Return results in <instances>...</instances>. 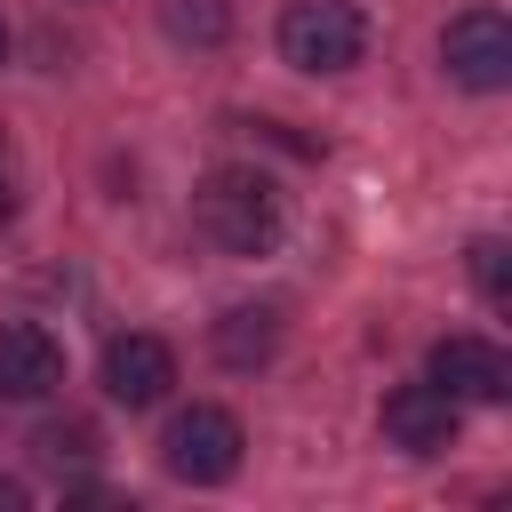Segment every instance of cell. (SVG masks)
Masks as SVG:
<instances>
[{
  "instance_id": "cell-14",
  "label": "cell",
  "mask_w": 512,
  "mask_h": 512,
  "mask_svg": "<svg viewBox=\"0 0 512 512\" xmlns=\"http://www.w3.org/2000/svg\"><path fill=\"white\" fill-rule=\"evenodd\" d=\"M8 224H16V184L0 176V232H8Z\"/></svg>"
},
{
  "instance_id": "cell-2",
  "label": "cell",
  "mask_w": 512,
  "mask_h": 512,
  "mask_svg": "<svg viewBox=\"0 0 512 512\" xmlns=\"http://www.w3.org/2000/svg\"><path fill=\"white\" fill-rule=\"evenodd\" d=\"M272 40H280V56H288L296 72L328 80V72H352V64L368 56V16H360L352 0H288Z\"/></svg>"
},
{
  "instance_id": "cell-12",
  "label": "cell",
  "mask_w": 512,
  "mask_h": 512,
  "mask_svg": "<svg viewBox=\"0 0 512 512\" xmlns=\"http://www.w3.org/2000/svg\"><path fill=\"white\" fill-rule=\"evenodd\" d=\"M472 280H480V296H488V304H512V248H504L496 232H480V240H472Z\"/></svg>"
},
{
  "instance_id": "cell-1",
  "label": "cell",
  "mask_w": 512,
  "mask_h": 512,
  "mask_svg": "<svg viewBox=\"0 0 512 512\" xmlns=\"http://www.w3.org/2000/svg\"><path fill=\"white\" fill-rule=\"evenodd\" d=\"M192 224H200L224 256H264V248L280 240L288 208H280V184H272L264 168H208L200 192H192Z\"/></svg>"
},
{
  "instance_id": "cell-7",
  "label": "cell",
  "mask_w": 512,
  "mask_h": 512,
  "mask_svg": "<svg viewBox=\"0 0 512 512\" xmlns=\"http://www.w3.org/2000/svg\"><path fill=\"white\" fill-rule=\"evenodd\" d=\"M168 384H176V352H168L160 336L128 328V336L104 344V392H112L120 408H160Z\"/></svg>"
},
{
  "instance_id": "cell-5",
  "label": "cell",
  "mask_w": 512,
  "mask_h": 512,
  "mask_svg": "<svg viewBox=\"0 0 512 512\" xmlns=\"http://www.w3.org/2000/svg\"><path fill=\"white\" fill-rule=\"evenodd\" d=\"M424 376L464 408V400H504L512 392V360H504V344H488V336H440L432 344V360H424Z\"/></svg>"
},
{
  "instance_id": "cell-11",
  "label": "cell",
  "mask_w": 512,
  "mask_h": 512,
  "mask_svg": "<svg viewBox=\"0 0 512 512\" xmlns=\"http://www.w3.org/2000/svg\"><path fill=\"white\" fill-rule=\"evenodd\" d=\"M160 24H168V40H184V48H216V40L232 32L224 0H168V8H160Z\"/></svg>"
},
{
  "instance_id": "cell-3",
  "label": "cell",
  "mask_w": 512,
  "mask_h": 512,
  "mask_svg": "<svg viewBox=\"0 0 512 512\" xmlns=\"http://www.w3.org/2000/svg\"><path fill=\"white\" fill-rule=\"evenodd\" d=\"M240 448H248V432H240V416L216 408V400L176 408L168 432H160V464H168V480H184V488L232 480V472H240Z\"/></svg>"
},
{
  "instance_id": "cell-6",
  "label": "cell",
  "mask_w": 512,
  "mask_h": 512,
  "mask_svg": "<svg viewBox=\"0 0 512 512\" xmlns=\"http://www.w3.org/2000/svg\"><path fill=\"white\" fill-rule=\"evenodd\" d=\"M384 440L400 448V456H440V448H456V400L424 376V384H400V392H384Z\"/></svg>"
},
{
  "instance_id": "cell-9",
  "label": "cell",
  "mask_w": 512,
  "mask_h": 512,
  "mask_svg": "<svg viewBox=\"0 0 512 512\" xmlns=\"http://www.w3.org/2000/svg\"><path fill=\"white\" fill-rule=\"evenodd\" d=\"M208 344H216L224 368H264V360L280 352V312H272V304H232Z\"/></svg>"
},
{
  "instance_id": "cell-15",
  "label": "cell",
  "mask_w": 512,
  "mask_h": 512,
  "mask_svg": "<svg viewBox=\"0 0 512 512\" xmlns=\"http://www.w3.org/2000/svg\"><path fill=\"white\" fill-rule=\"evenodd\" d=\"M0 64H8V24H0Z\"/></svg>"
},
{
  "instance_id": "cell-4",
  "label": "cell",
  "mask_w": 512,
  "mask_h": 512,
  "mask_svg": "<svg viewBox=\"0 0 512 512\" xmlns=\"http://www.w3.org/2000/svg\"><path fill=\"white\" fill-rule=\"evenodd\" d=\"M440 64H448V80L472 88V96L512 88V24H504V8H464V16L440 32Z\"/></svg>"
},
{
  "instance_id": "cell-13",
  "label": "cell",
  "mask_w": 512,
  "mask_h": 512,
  "mask_svg": "<svg viewBox=\"0 0 512 512\" xmlns=\"http://www.w3.org/2000/svg\"><path fill=\"white\" fill-rule=\"evenodd\" d=\"M24 504H32V488H24L16 472H0V512H24Z\"/></svg>"
},
{
  "instance_id": "cell-10",
  "label": "cell",
  "mask_w": 512,
  "mask_h": 512,
  "mask_svg": "<svg viewBox=\"0 0 512 512\" xmlns=\"http://www.w3.org/2000/svg\"><path fill=\"white\" fill-rule=\"evenodd\" d=\"M32 448H40V464H56L64 480H80V472L96 464V424H80V416L40 424V432H32Z\"/></svg>"
},
{
  "instance_id": "cell-8",
  "label": "cell",
  "mask_w": 512,
  "mask_h": 512,
  "mask_svg": "<svg viewBox=\"0 0 512 512\" xmlns=\"http://www.w3.org/2000/svg\"><path fill=\"white\" fill-rule=\"evenodd\" d=\"M64 384V344L40 320H0V400H48Z\"/></svg>"
}]
</instances>
